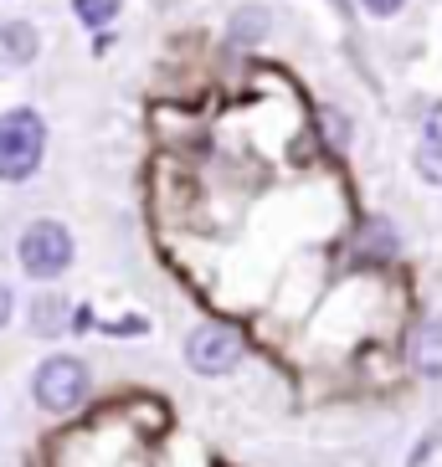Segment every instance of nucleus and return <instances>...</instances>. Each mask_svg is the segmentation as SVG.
Returning a JSON list of instances; mask_svg holds the SVG:
<instances>
[{
  "label": "nucleus",
  "mask_w": 442,
  "mask_h": 467,
  "mask_svg": "<svg viewBox=\"0 0 442 467\" xmlns=\"http://www.w3.org/2000/svg\"><path fill=\"white\" fill-rule=\"evenodd\" d=\"M47 113L31 109V103H16V109L0 113V185H26L37 180L47 160Z\"/></svg>",
  "instance_id": "1"
},
{
  "label": "nucleus",
  "mask_w": 442,
  "mask_h": 467,
  "mask_svg": "<svg viewBox=\"0 0 442 467\" xmlns=\"http://www.w3.org/2000/svg\"><path fill=\"white\" fill-rule=\"evenodd\" d=\"M78 262V242H72L68 221L57 216H37L21 226L16 236V267L31 277V283H57Z\"/></svg>",
  "instance_id": "2"
},
{
  "label": "nucleus",
  "mask_w": 442,
  "mask_h": 467,
  "mask_svg": "<svg viewBox=\"0 0 442 467\" xmlns=\"http://www.w3.org/2000/svg\"><path fill=\"white\" fill-rule=\"evenodd\" d=\"M93 390V370H88L83 355H47L37 370H31V400L42 406L47 416H68L78 411Z\"/></svg>",
  "instance_id": "3"
},
{
  "label": "nucleus",
  "mask_w": 442,
  "mask_h": 467,
  "mask_svg": "<svg viewBox=\"0 0 442 467\" xmlns=\"http://www.w3.org/2000/svg\"><path fill=\"white\" fill-rule=\"evenodd\" d=\"M247 355V344L232 324H195L180 344V359H185V370L191 375H206V380H221V375H232Z\"/></svg>",
  "instance_id": "4"
},
{
  "label": "nucleus",
  "mask_w": 442,
  "mask_h": 467,
  "mask_svg": "<svg viewBox=\"0 0 442 467\" xmlns=\"http://www.w3.org/2000/svg\"><path fill=\"white\" fill-rule=\"evenodd\" d=\"M37 57H42V31H37V21L5 16L0 21V67L26 72V67H37Z\"/></svg>",
  "instance_id": "5"
},
{
  "label": "nucleus",
  "mask_w": 442,
  "mask_h": 467,
  "mask_svg": "<svg viewBox=\"0 0 442 467\" xmlns=\"http://www.w3.org/2000/svg\"><path fill=\"white\" fill-rule=\"evenodd\" d=\"M268 36H273V11L258 5V0H247V5H237V11L226 16V36H221V42L237 47V52H252V47H263Z\"/></svg>",
  "instance_id": "6"
},
{
  "label": "nucleus",
  "mask_w": 442,
  "mask_h": 467,
  "mask_svg": "<svg viewBox=\"0 0 442 467\" xmlns=\"http://www.w3.org/2000/svg\"><path fill=\"white\" fill-rule=\"evenodd\" d=\"M406 359L422 380H442V318H422L406 339Z\"/></svg>",
  "instance_id": "7"
},
{
  "label": "nucleus",
  "mask_w": 442,
  "mask_h": 467,
  "mask_svg": "<svg viewBox=\"0 0 442 467\" xmlns=\"http://www.w3.org/2000/svg\"><path fill=\"white\" fill-rule=\"evenodd\" d=\"M26 329L37 339H62V334H72V303L62 293H37L26 308Z\"/></svg>",
  "instance_id": "8"
},
{
  "label": "nucleus",
  "mask_w": 442,
  "mask_h": 467,
  "mask_svg": "<svg viewBox=\"0 0 442 467\" xmlns=\"http://www.w3.org/2000/svg\"><path fill=\"white\" fill-rule=\"evenodd\" d=\"M396 247H401V236H396V226H391L386 216H365V221H360L355 257H365V262H391V257H396Z\"/></svg>",
  "instance_id": "9"
},
{
  "label": "nucleus",
  "mask_w": 442,
  "mask_h": 467,
  "mask_svg": "<svg viewBox=\"0 0 442 467\" xmlns=\"http://www.w3.org/2000/svg\"><path fill=\"white\" fill-rule=\"evenodd\" d=\"M68 11L78 26L88 31H109L119 16H124V0H68Z\"/></svg>",
  "instance_id": "10"
},
{
  "label": "nucleus",
  "mask_w": 442,
  "mask_h": 467,
  "mask_svg": "<svg viewBox=\"0 0 442 467\" xmlns=\"http://www.w3.org/2000/svg\"><path fill=\"white\" fill-rule=\"evenodd\" d=\"M412 170H416V180H427V185H442V144H422V139H416Z\"/></svg>",
  "instance_id": "11"
},
{
  "label": "nucleus",
  "mask_w": 442,
  "mask_h": 467,
  "mask_svg": "<svg viewBox=\"0 0 442 467\" xmlns=\"http://www.w3.org/2000/svg\"><path fill=\"white\" fill-rule=\"evenodd\" d=\"M319 124H324V134H330L334 150H350V139H355V129H350V119L340 109H324L319 113Z\"/></svg>",
  "instance_id": "12"
},
{
  "label": "nucleus",
  "mask_w": 442,
  "mask_h": 467,
  "mask_svg": "<svg viewBox=\"0 0 442 467\" xmlns=\"http://www.w3.org/2000/svg\"><path fill=\"white\" fill-rule=\"evenodd\" d=\"M103 334H113V339H139V334H150V318H139V314L113 318V324H103Z\"/></svg>",
  "instance_id": "13"
},
{
  "label": "nucleus",
  "mask_w": 442,
  "mask_h": 467,
  "mask_svg": "<svg viewBox=\"0 0 442 467\" xmlns=\"http://www.w3.org/2000/svg\"><path fill=\"white\" fill-rule=\"evenodd\" d=\"M422 144H442V98L422 109Z\"/></svg>",
  "instance_id": "14"
},
{
  "label": "nucleus",
  "mask_w": 442,
  "mask_h": 467,
  "mask_svg": "<svg viewBox=\"0 0 442 467\" xmlns=\"http://www.w3.org/2000/svg\"><path fill=\"white\" fill-rule=\"evenodd\" d=\"M355 5L371 16V21H391V16L406 11V0H355Z\"/></svg>",
  "instance_id": "15"
},
{
  "label": "nucleus",
  "mask_w": 442,
  "mask_h": 467,
  "mask_svg": "<svg viewBox=\"0 0 442 467\" xmlns=\"http://www.w3.org/2000/svg\"><path fill=\"white\" fill-rule=\"evenodd\" d=\"M11 318H16V288L11 283H0V334L11 329Z\"/></svg>",
  "instance_id": "16"
}]
</instances>
